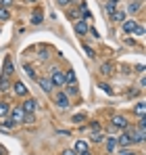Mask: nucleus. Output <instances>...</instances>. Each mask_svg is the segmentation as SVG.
<instances>
[{
	"label": "nucleus",
	"mask_w": 146,
	"mask_h": 155,
	"mask_svg": "<svg viewBox=\"0 0 146 155\" xmlns=\"http://www.w3.org/2000/svg\"><path fill=\"white\" fill-rule=\"evenodd\" d=\"M73 151H75V153H88V143H86V140H77Z\"/></svg>",
	"instance_id": "4468645a"
},
{
	"label": "nucleus",
	"mask_w": 146,
	"mask_h": 155,
	"mask_svg": "<svg viewBox=\"0 0 146 155\" xmlns=\"http://www.w3.org/2000/svg\"><path fill=\"white\" fill-rule=\"evenodd\" d=\"M134 34H138V36H144V27H142V25H138V27H136V31H134Z\"/></svg>",
	"instance_id": "473e14b6"
},
{
	"label": "nucleus",
	"mask_w": 146,
	"mask_h": 155,
	"mask_svg": "<svg viewBox=\"0 0 146 155\" xmlns=\"http://www.w3.org/2000/svg\"><path fill=\"white\" fill-rule=\"evenodd\" d=\"M8 88H11V78L0 76V92H6Z\"/></svg>",
	"instance_id": "2eb2a0df"
},
{
	"label": "nucleus",
	"mask_w": 146,
	"mask_h": 155,
	"mask_svg": "<svg viewBox=\"0 0 146 155\" xmlns=\"http://www.w3.org/2000/svg\"><path fill=\"white\" fill-rule=\"evenodd\" d=\"M84 120H86V115H84V113H77V115H73V122H75V124H79V122H84Z\"/></svg>",
	"instance_id": "cd10ccee"
},
{
	"label": "nucleus",
	"mask_w": 146,
	"mask_h": 155,
	"mask_svg": "<svg viewBox=\"0 0 146 155\" xmlns=\"http://www.w3.org/2000/svg\"><path fill=\"white\" fill-rule=\"evenodd\" d=\"M2 6H4V8H8V6H13V0H2Z\"/></svg>",
	"instance_id": "72a5a7b5"
},
{
	"label": "nucleus",
	"mask_w": 146,
	"mask_h": 155,
	"mask_svg": "<svg viewBox=\"0 0 146 155\" xmlns=\"http://www.w3.org/2000/svg\"><path fill=\"white\" fill-rule=\"evenodd\" d=\"M115 130H127V120L123 115H115L113 117V132Z\"/></svg>",
	"instance_id": "39448f33"
},
{
	"label": "nucleus",
	"mask_w": 146,
	"mask_h": 155,
	"mask_svg": "<svg viewBox=\"0 0 146 155\" xmlns=\"http://www.w3.org/2000/svg\"><path fill=\"white\" fill-rule=\"evenodd\" d=\"M92 143H96V145H98V143H104V134H102L100 130L92 134Z\"/></svg>",
	"instance_id": "aec40b11"
},
{
	"label": "nucleus",
	"mask_w": 146,
	"mask_h": 155,
	"mask_svg": "<svg viewBox=\"0 0 146 155\" xmlns=\"http://www.w3.org/2000/svg\"><path fill=\"white\" fill-rule=\"evenodd\" d=\"M13 71H15V69H13V59L6 57V59H4V71H2V76L11 78V76H13Z\"/></svg>",
	"instance_id": "0eeeda50"
},
{
	"label": "nucleus",
	"mask_w": 146,
	"mask_h": 155,
	"mask_svg": "<svg viewBox=\"0 0 146 155\" xmlns=\"http://www.w3.org/2000/svg\"><path fill=\"white\" fill-rule=\"evenodd\" d=\"M13 88H15V94H19V97H27V86H25L23 82H15Z\"/></svg>",
	"instance_id": "1a4fd4ad"
},
{
	"label": "nucleus",
	"mask_w": 146,
	"mask_h": 155,
	"mask_svg": "<svg viewBox=\"0 0 146 155\" xmlns=\"http://www.w3.org/2000/svg\"><path fill=\"white\" fill-rule=\"evenodd\" d=\"M127 134H129L132 143H144V138H146V128H138V126H132V128L127 130Z\"/></svg>",
	"instance_id": "f257e3e1"
},
{
	"label": "nucleus",
	"mask_w": 146,
	"mask_h": 155,
	"mask_svg": "<svg viewBox=\"0 0 146 155\" xmlns=\"http://www.w3.org/2000/svg\"><path fill=\"white\" fill-rule=\"evenodd\" d=\"M54 103L59 105L61 109H67V107H69V97H67V94L61 90V92H56V97H54Z\"/></svg>",
	"instance_id": "20e7f679"
},
{
	"label": "nucleus",
	"mask_w": 146,
	"mask_h": 155,
	"mask_svg": "<svg viewBox=\"0 0 146 155\" xmlns=\"http://www.w3.org/2000/svg\"><path fill=\"white\" fill-rule=\"evenodd\" d=\"M50 82H52L54 86H65V74H63L61 69H52V74H50Z\"/></svg>",
	"instance_id": "f03ea898"
},
{
	"label": "nucleus",
	"mask_w": 146,
	"mask_h": 155,
	"mask_svg": "<svg viewBox=\"0 0 146 155\" xmlns=\"http://www.w3.org/2000/svg\"><path fill=\"white\" fill-rule=\"evenodd\" d=\"M71 2H73V0H59V4H61V6H69Z\"/></svg>",
	"instance_id": "f704fd0d"
},
{
	"label": "nucleus",
	"mask_w": 146,
	"mask_h": 155,
	"mask_svg": "<svg viewBox=\"0 0 146 155\" xmlns=\"http://www.w3.org/2000/svg\"><path fill=\"white\" fill-rule=\"evenodd\" d=\"M13 128H15V122H13L11 117H8L6 122H2V124H0V130H13Z\"/></svg>",
	"instance_id": "6ab92c4d"
},
{
	"label": "nucleus",
	"mask_w": 146,
	"mask_h": 155,
	"mask_svg": "<svg viewBox=\"0 0 146 155\" xmlns=\"http://www.w3.org/2000/svg\"><path fill=\"white\" fill-rule=\"evenodd\" d=\"M31 23H33V25H40V23H42V11H40V8H33V13H31Z\"/></svg>",
	"instance_id": "ddd939ff"
},
{
	"label": "nucleus",
	"mask_w": 146,
	"mask_h": 155,
	"mask_svg": "<svg viewBox=\"0 0 146 155\" xmlns=\"http://www.w3.org/2000/svg\"><path fill=\"white\" fill-rule=\"evenodd\" d=\"M25 74H27V76L31 78V80H33V78H36V71H33V69H31V67H29V65H25Z\"/></svg>",
	"instance_id": "c85d7f7f"
},
{
	"label": "nucleus",
	"mask_w": 146,
	"mask_h": 155,
	"mask_svg": "<svg viewBox=\"0 0 146 155\" xmlns=\"http://www.w3.org/2000/svg\"><path fill=\"white\" fill-rule=\"evenodd\" d=\"M113 21H121V23H123V21H125V15H123L121 11H117V13L113 15Z\"/></svg>",
	"instance_id": "bb28decb"
},
{
	"label": "nucleus",
	"mask_w": 146,
	"mask_h": 155,
	"mask_svg": "<svg viewBox=\"0 0 146 155\" xmlns=\"http://www.w3.org/2000/svg\"><path fill=\"white\" fill-rule=\"evenodd\" d=\"M75 80H77L75 71H73V69H69V71L65 74V84H67V86H69V84H75Z\"/></svg>",
	"instance_id": "dca6fc26"
},
{
	"label": "nucleus",
	"mask_w": 146,
	"mask_h": 155,
	"mask_svg": "<svg viewBox=\"0 0 146 155\" xmlns=\"http://www.w3.org/2000/svg\"><path fill=\"white\" fill-rule=\"evenodd\" d=\"M8 17H11V11L4 8V6H0V21H6Z\"/></svg>",
	"instance_id": "393cba45"
},
{
	"label": "nucleus",
	"mask_w": 146,
	"mask_h": 155,
	"mask_svg": "<svg viewBox=\"0 0 146 155\" xmlns=\"http://www.w3.org/2000/svg\"><path fill=\"white\" fill-rule=\"evenodd\" d=\"M100 88H102V90H104V92H106V94H111V92H113V90H111V86H109V84H100Z\"/></svg>",
	"instance_id": "7c9ffc66"
},
{
	"label": "nucleus",
	"mask_w": 146,
	"mask_h": 155,
	"mask_svg": "<svg viewBox=\"0 0 146 155\" xmlns=\"http://www.w3.org/2000/svg\"><path fill=\"white\" fill-rule=\"evenodd\" d=\"M8 111H11L8 103H0V117H6V115H8Z\"/></svg>",
	"instance_id": "412c9836"
},
{
	"label": "nucleus",
	"mask_w": 146,
	"mask_h": 155,
	"mask_svg": "<svg viewBox=\"0 0 146 155\" xmlns=\"http://www.w3.org/2000/svg\"><path fill=\"white\" fill-rule=\"evenodd\" d=\"M104 8H106V13H109V15H111V17H113V15H115V13H117V4H113V2H109V4H106V6H104Z\"/></svg>",
	"instance_id": "a878e982"
},
{
	"label": "nucleus",
	"mask_w": 146,
	"mask_h": 155,
	"mask_svg": "<svg viewBox=\"0 0 146 155\" xmlns=\"http://www.w3.org/2000/svg\"><path fill=\"white\" fill-rule=\"evenodd\" d=\"M36 99H27V101H25L23 105H21V109H23L25 113H33V111H36Z\"/></svg>",
	"instance_id": "6e6552de"
},
{
	"label": "nucleus",
	"mask_w": 146,
	"mask_h": 155,
	"mask_svg": "<svg viewBox=\"0 0 146 155\" xmlns=\"http://www.w3.org/2000/svg\"><path fill=\"white\" fill-rule=\"evenodd\" d=\"M63 155H77V153H75V151H71V149H65V151H63Z\"/></svg>",
	"instance_id": "e433bc0d"
},
{
	"label": "nucleus",
	"mask_w": 146,
	"mask_h": 155,
	"mask_svg": "<svg viewBox=\"0 0 146 155\" xmlns=\"http://www.w3.org/2000/svg\"><path fill=\"white\" fill-rule=\"evenodd\" d=\"M84 48H86V52H88V57H92V59H94V57H96V52L92 51V48H90V46H84Z\"/></svg>",
	"instance_id": "2f4dec72"
},
{
	"label": "nucleus",
	"mask_w": 146,
	"mask_h": 155,
	"mask_svg": "<svg viewBox=\"0 0 146 155\" xmlns=\"http://www.w3.org/2000/svg\"><path fill=\"white\" fill-rule=\"evenodd\" d=\"M134 111H136V113H138L140 117H144V113H146V105H144V103H138V105H136V109H134Z\"/></svg>",
	"instance_id": "b1692460"
},
{
	"label": "nucleus",
	"mask_w": 146,
	"mask_h": 155,
	"mask_svg": "<svg viewBox=\"0 0 146 155\" xmlns=\"http://www.w3.org/2000/svg\"><path fill=\"white\" fill-rule=\"evenodd\" d=\"M136 27H138V23H136L134 19H125V21H123V31H125V34H134Z\"/></svg>",
	"instance_id": "423d86ee"
},
{
	"label": "nucleus",
	"mask_w": 146,
	"mask_h": 155,
	"mask_svg": "<svg viewBox=\"0 0 146 155\" xmlns=\"http://www.w3.org/2000/svg\"><path fill=\"white\" fill-rule=\"evenodd\" d=\"M77 155H90V153H77Z\"/></svg>",
	"instance_id": "58836bf2"
},
{
	"label": "nucleus",
	"mask_w": 146,
	"mask_h": 155,
	"mask_svg": "<svg viewBox=\"0 0 146 155\" xmlns=\"http://www.w3.org/2000/svg\"><path fill=\"white\" fill-rule=\"evenodd\" d=\"M63 92H65L67 97H69V94H77V86H75V84H69V86H65Z\"/></svg>",
	"instance_id": "4be33fe9"
},
{
	"label": "nucleus",
	"mask_w": 146,
	"mask_h": 155,
	"mask_svg": "<svg viewBox=\"0 0 146 155\" xmlns=\"http://www.w3.org/2000/svg\"><path fill=\"white\" fill-rule=\"evenodd\" d=\"M106 149L109 151H115L117 149V138H106Z\"/></svg>",
	"instance_id": "5701e85b"
},
{
	"label": "nucleus",
	"mask_w": 146,
	"mask_h": 155,
	"mask_svg": "<svg viewBox=\"0 0 146 155\" xmlns=\"http://www.w3.org/2000/svg\"><path fill=\"white\" fill-rule=\"evenodd\" d=\"M38 82H40V86H42V90H44V92H50V90L54 88V84L50 82V78H40Z\"/></svg>",
	"instance_id": "9b49d317"
},
{
	"label": "nucleus",
	"mask_w": 146,
	"mask_h": 155,
	"mask_svg": "<svg viewBox=\"0 0 146 155\" xmlns=\"http://www.w3.org/2000/svg\"><path fill=\"white\" fill-rule=\"evenodd\" d=\"M8 117H11L15 124H19V122H23V120H25V111L21 109V107H15V109L8 111Z\"/></svg>",
	"instance_id": "7ed1b4c3"
},
{
	"label": "nucleus",
	"mask_w": 146,
	"mask_h": 155,
	"mask_svg": "<svg viewBox=\"0 0 146 155\" xmlns=\"http://www.w3.org/2000/svg\"><path fill=\"white\" fill-rule=\"evenodd\" d=\"M121 155H136V153H134V151H129V149H123Z\"/></svg>",
	"instance_id": "c9c22d12"
},
{
	"label": "nucleus",
	"mask_w": 146,
	"mask_h": 155,
	"mask_svg": "<svg viewBox=\"0 0 146 155\" xmlns=\"http://www.w3.org/2000/svg\"><path fill=\"white\" fill-rule=\"evenodd\" d=\"M134 2H142V0H134Z\"/></svg>",
	"instance_id": "a19ab883"
},
{
	"label": "nucleus",
	"mask_w": 146,
	"mask_h": 155,
	"mask_svg": "<svg viewBox=\"0 0 146 155\" xmlns=\"http://www.w3.org/2000/svg\"><path fill=\"white\" fill-rule=\"evenodd\" d=\"M140 11V2H134V0H129V4H127V13H138Z\"/></svg>",
	"instance_id": "f3484780"
},
{
	"label": "nucleus",
	"mask_w": 146,
	"mask_h": 155,
	"mask_svg": "<svg viewBox=\"0 0 146 155\" xmlns=\"http://www.w3.org/2000/svg\"><path fill=\"white\" fill-rule=\"evenodd\" d=\"M100 74H102V76H111V74H113V63H104V65L100 67Z\"/></svg>",
	"instance_id": "a211bd4d"
},
{
	"label": "nucleus",
	"mask_w": 146,
	"mask_h": 155,
	"mask_svg": "<svg viewBox=\"0 0 146 155\" xmlns=\"http://www.w3.org/2000/svg\"><path fill=\"white\" fill-rule=\"evenodd\" d=\"M75 31H77L79 36H84V34L88 31V23H86L84 19H77V21H75Z\"/></svg>",
	"instance_id": "9d476101"
},
{
	"label": "nucleus",
	"mask_w": 146,
	"mask_h": 155,
	"mask_svg": "<svg viewBox=\"0 0 146 155\" xmlns=\"http://www.w3.org/2000/svg\"><path fill=\"white\" fill-rule=\"evenodd\" d=\"M111 2H113V4H117V2H119V0H111Z\"/></svg>",
	"instance_id": "4c0bfd02"
},
{
	"label": "nucleus",
	"mask_w": 146,
	"mask_h": 155,
	"mask_svg": "<svg viewBox=\"0 0 146 155\" xmlns=\"http://www.w3.org/2000/svg\"><path fill=\"white\" fill-rule=\"evenodd\" d=\"M79 13H81V11H79V6H77V8H73L71 13H69V17H71V19H77V17H79Z\"/></svg>",
	"instance_id": "c756f323"
},
{
	"label": "nucleus",
	"mask_w": 146,
	"mask_h": 155,
	"mask_svg": "<svg viewBox=\"0 0 146 155\" xmlns=\"http://www.w3.org/2000/svg\"><path fill=\"white\" fill-rule=\"evenodd\" d=\"M27 2H36V0H27Z\"/></svg>",
	"instance_id": "ea45409f"
},
{
	"label": "nucleus",
	"mask_w": 146,
	"mask_h": 155,
	"mask_svg": "<svg viewBox=\"0 0 146 155\" xmlns=\"http://www.w3.org/2000/svg\"><path fill=\"white\" fill-rule=\"evenodd\" d=\"M127 145H132V138H129V134L125 132V134H121V136L117 138V147H127Z\"/></svg>",
	"instance_id": "f8f14e48"
}]
</instances>
